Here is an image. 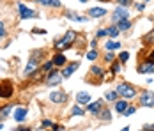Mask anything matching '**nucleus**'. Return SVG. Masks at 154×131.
Returning <instances> with one entry per match:
<instances>
[{"label": "nucleus", "instance_id": "32", "mask_svg": "<svg viewBox=\"0 0 154 131\" xmlns=\"http://www.w3.org/2000/svg\"><path fill=\"white\" fill-rule=\"evenodd\" d=\"M135 112H137V106H131V104H129V106L126 108V112H124L122 115H124V117H129V115H133Z\"/></svg>", "mask_w": 154, "mask_h": 131}, {"label": "nucleus", "instance_id": "20", "mask_svg": "<svg viewBox=\"0 0 154 131\" xmlns=\"http://www.w3.org/2000/svg\"><path fill=\"white\" fill-rule=\"evenodd\" d=\"M106 34H108V37H110V39H115L121 32H119V29H117V25H110V27L106 29Z\"/></svg>", "mask_w": 154, "mask_h": 131}, {"label": "nucleus", "instance_id": "26", "mask_svg": "<svg viewBox=\"0 0 154 131\" xmlns=\"http://www.w3.org/2000/svg\"><path fill=\"white\" fill-rule=\"evenodd\" d=\"M121 66H122V64H121L119 60H113V62H112V67H110V73L112 74L121 73Z\"/></svg>", "mask_w": 154, "mask_h": 131}, {"label": "nucleus", "instance_id": "38", "mask_svg": "<svg viewBox=\"0 0 154 131\" xmlns=\"http://www.w3.org/2000/svg\"><path fill=\"white\" fill-rule=\"evenodd\" d=\"M0 37H5V29H4V21H0Z\"/></svg>", "mask_w": 154, "mask_h": 131}, {"label": "nucleus", "instance_id": "48", "mask_svg": "<svg viewBox=\"0 0 154 131\" xmlns=\"http://www.w3.org/2000/svg\"><path fill=\"white\" fill-rule=\"evenodd\" d=\"M140 131H147V129H145V128H143V129H140Z\"/></svg>", "mask_w": 154, "mask_h": 131}, {"label": "nucleus", "instance_id": "2", "mask_svg": "<svg viewBox=\"0 0 154 131\" xmlns=\"http://www.w3.org/2000/svg\"><path fill=\"white\" fill-rule=\"evenodd\" d=\"M115 90H117V94H119V96H121L122 99H133V98H135V96L138 94V90H137V89L133 87L131 83H126V82L119 83Z\"/></svg>", "mask_w": 154, "mask_h": 131}, {"label": "nucleus", "instance_id": "23", "mask_svg": "<svg viewBox=\"0 0 154 131\" xmlns=\"http://www.w3.org/2000/svg\"><path fill=\"white\" fill-rule=\"evenodd\" d=\"M105 48H106V51H113V50H119L121 48V43H117V41H108L106 44H105Z\"/></svg>", "mask_w": 154, "mask_h": 131}, {"label": "nucleus", "instance_id": "30", "mask_svg": "<svg viewBox=\"0 0 154 131\" xmlns=\"http://www.w3.org/2000/svg\"><path fill=\"white\" fill-rule=\"evenodd\" d=\"M117 57H119V62H121V64H126V62L129 60V51H121Z\"/></svg>", "mask_w": 154, "mask_h": 131}, {"label": "nucleus", "instance_id": "45", "mask_svg": "<svg viewBox=\"0 0 154 131\" xmlns=\"http://www.w3.org/2000/svg\"><path fill=\"white\" fill-rule=\"evenodd\" d=\"M121 131H129V126H126V128H122Z\"/></svg>", "mask_w": 154, "mask_h": 131}, {"label": "nucleus", "instance_id": "21", "mask_svg": "<svg viewBox=\"0 0 154 131\" xmlns=\"http://www.w3.org/2000/svg\"><path fill=\"white\" fill-rule=\"evenodd\" d=\"M142 41H143V44H154V29H151L143 37H142Z\"/></svg>", "mask_w": 154, "mask_h": 131}, {"label": "nucleus", "instance_id": "39", "mask_svg": "<svg viewBox=\"0 0 154 131\" xmlns=\"http://www.w3.org/2000/svg\"><path fill=\"white\" fill-rule=\"evenodd\" d=\"M137 9H138V11H143V9H145V4H143V2H142V4H137Z\"/></svg>", "mask_w": 154, "mask_h": 131}, {"label": "nucleus", "instance_id": "11", "mask_svg": "<svg viewBox=\"0 0 154 131\" xmlns=\"http://www.w3.org/2000/svg\"><path fill=\"white\" fill-rule=\"evenodd\" d=\"M101 110H103V101H101V99H97V101L89 103V104H87V112H89V114L99 115V112H101Z\"/></svg>", "mask_w": 154, "mask_h": 131}, {"label": "nucleus", "instance_id": "3", "mask_svg": "<svg viewBox=\"0 0 154 131\" xmlns=\"http://www.w3.org/2000/svg\"><path fill=\"white\" fill-rule=\"evenodd\" d=\"M122 20H129V13H128V7H122V5H117L112 13V23L117 25L119 21Z\"/></svg>", "mask_w": 154, "mask_h": 131}, {"label": "nucleus", "instance_id": "31", "mask_svg": "<svg viewBox=\"0 0 154 131\" xmlns=\"http://www.w3.org/2000/svg\"><path fill=\"white\" fill-rule=\"evenodd\" d=\"M51 67H53V60H48V62H45V64H43L41 71H43V73H50V71H51Z\"/></svg>", "mask_w": 154, "mask_h": 131}, {"label": "nucleus", "instance_id": "24", "mask_svg": "<svg viewBox=\"0 0 154 131\" xmlns=\"http://www.w3.org/2000/svg\"><path fill=\"white\" fill-rule=\"evenodd\" d=\"M105 98H106V101H110V103L113 101L115 103L117 101V98H119V94H117V90H108L106 94H105Z\"/></svg>", "mask_w": 154, "mask_h": 131}, {"label": "nucleus", "instance_id": "35", "mask_svg": "<svg viewBox=\"0 0 154 131\" xmlns=\"http://www.w3.org/2000/svg\"><path fill=\"white\" fill-rule=\"evenodd\" d=\"M108 34H106V29H101V30H97L96 32V39H99V37H106Z\"/></svg>", "mask_w": 154, "mask_h": 131}, {"label": "nucleus", "instance_id": "27", "mask_svg": "<svg viewBox=\"0 0 154 131\" xmlns=\"http://www.w3.org/2000/svg\"><path fill=\"white\" fill-rule=\"evenodd\" d=\"M91 73H92L94 76H97V78H103V76H105V71H103L99 66H92V67H91Z\"/></svg>", "mask_w": 154, "mask_h": 131}, {"label": "nucleus", "instance_id": "41", "mask_svg": "<svg viewBox=\"0 0 154 131\" xmlns=\"http://www.w3.org/2000/svg\"><path fill=\"white\" fill-rule=\"evenodd\" d=\"M145 129H147V131H154V124H147V126H145Z\"/></svg>", "mask_w": 154, "mask_h": 131}, {"label": "nucleus", "instance_id": "34", "mask_svg": "<svg viewBox=\"0 0 154 131\" xmlns=\"http://www.w3.org/2000/svg\"><path fill=\"white\" fill-rule=\"evenodd\" d=\"M115 57H117V55H115L113 51H106V55H105V60H106V62H110V64H112V62L115 60Z\"/></svg>", "mask_w": 154, "mask_h": 131}, {"label": "nucleus", "instance_id": "14", "mask_svg": "<svg viewBox=\"0 0 154 131\" xmlns=\"http://www.w3.org/2000/svg\"><path fill=\"white\" fill-rule=\"evenodd\" d=\"M76 103L82 106H87L91 103V94L89 92H78L76 94Z\"/></svg>", "mask_w": 154, "mask_h": 131}, {"label": "nucleus", "instance_id": "29", "mask_svg": "<svg viewBox=\"0 0 154 131\" xmlns=\"http://www.w3.org/2000/svg\"><path fill=\"white\" fill-rule=\"evenodd\" d=\"M9 112H13V106H11V104H7V106L0 108V119H5V117L9 115Z\"/></svg>", "mask_w": 154, "mask_h": 131}, {"label": "nucleus", "instance_id": "25", "mask_svg": "<svg viewBox=\"0 0 154 131\" xmlns=\"http://www.w3.org/2000/svg\"><path fill=\"white\" fill-rule=\"evenodd\" d=\"M83 114H85V110H83V108H82V104H75V106H73V108H71V115H83Z\"/></svg>", "mask_w": 154, "mask_h": 131}, {"label": "nucleus", "instance_id": "22", "mask_svg": "<svg viewBox=\"0 0 154 131\" xmlns=\"http://www.w3.org/2000/svg\"><path fill=\"white\" fill-rule=\"evenodd\" d=\"M117 29H119V32H126V30L131 29V21L129 20H122V21H119L117 23Z\"/></svg>", "mask_w": 154, "mask_h": 131}, {"label": "nucleus", "instance_id": "4", "mask_svg": "<svg viewBox=\"0 0 154 131\" xmlns=\"http://www.w3.org/2000/svg\"><path fill=\"white\" fill-rule=\"evenodd\" d=\"M62 73L60 71H57V69H51L50 73H48L46 76V85L48 87H55V85H60V82H62Z\"/></svg>", "mask_w": 154, "mask_h": 131}, {"label": "nucleus", "instance_id": "43", "mask_svg": "<svg viewBox=\"0 0 154 131\" xmlns=\"http://www.w3.org/2000/svg\"><path fill=\"white\" fill-rule=\"evenodd\" d=\"M96 46H97V39H96V41H92V43H91V48H92V50H96Z\"/></svg>", "mask_w": 154, "mask_h": 131}, {"label": "nucleus", "instance_id": "8", "mask_svg": "<svg viewBox=\"0 0 154 131\" xmlns=\"http://www.w3.org/2000/svg\"><path fill=\"white\" fill-rule=\"evenodd\" d=\"M66 99H67V94L62 90H55L50 94V101L55 103V104H62V103H66Z\"/></svg>", "mask_w": 154, "mask_h": 131}, {"label": "nucleus", "instance_id": "44", "mask_svg": "<svg viewBox=\"0 0 154 131\" xmlns=\"http://www.w3.org/2000/svg\"><path fill=\"white\" fill-rule=\"evenodd\" d=\"M18 131H32V129H29V128H20Z\"/></svg>", "mask_w": 154, "mask_h": 131}, {"label": "nucleus", "instance_id": "33", "mask_svg": "<svg viewBox=\"0 0 154 131\" xmlns=\"http://www.w3.org/2000/svg\"><path fill=\"white\" fill-rule=\"evenodd\" d=\"M97 57H99V53H97V50H91V51L87 53V58H89V60H96Z\"/></svg>", "mask_w": 154, "mask_h": 131}, {"label": "nucleus", "instance_id": "1", "mask_svg": "<svg viewBox=\"0 0 154 131\" xmlns=\"http://www.w3.org/2000/svg\"><path fill=\"white\" fill-rule=\"evenodd\" d=\"M76 32L75 30H67L64 36H62L60 39H57L55 41V50H59V51H64V50H67L69 46H73L75 41H76Z\"/></svg>", "mask_w": 154, "mask_h": 131}, {"label": "nucleus", "instance_id": "17", "mask_svg": "<svg viewBox=\"0 0 154 131\" xmlns=\"http://www.w3.org/2000/svg\"><path fill=\"white\" fill-rule=\"evenodd\" d=\"M53 60V66L55 67H62V66H66V62H67V58L64 53H55V57L51 58Z\"/></svg>", "mask_w": 154, "mask_h": 131}, {"label": "nucleus", "instance_id": "12", "mask_svg": "<svg viewBox=\"0 0 154 131\" xmlns=\"http://www.w3.org/2000/svg\"><path fill=\"white\" fill-rule=\"evenodd\" d=\"M11 96H13V85H11L9 82L2 83V85H0V98H2V99H7V98H11Z\"/></svg>", "mask_w": 154, "mask_h": 131}, {"label": "nucleus", "instance_id": "36", "mask_svg": "<svg viewBox=\"0 0 154 131\" xmlns=\"http://www.w3.org/2000/svg\"><path fill=\"white\" fill-rule=\"evenodd\" d=\"M115 2H117L119 5H122V7H128V5L131 4V0H115Z\"/></svg>", "mask_w": 154, "mask_h": 131}, {"label": "nucleus", "instance_id": "37", "mask_svg": "<svg viewBox=\"0 0 154 131\" xmlns=\"http://www.w3.org/2000/svg\"><path fill=\"white\" fill-rule=\"evenodd\" d=\"M41 126H43V128H50V126H53V122H51V120H48V119H45V120L41 122Z\"/></svg>", "mask_w": 154, "mask_h": 131}, {"label": "nucleus", "instance_id": "6", "mask_svg": "<svg viewBox=\"0 0 154 131\" xmlns=\"http://www.w3.org/2000/svg\"><path fill=\"white\" fill-rule=\"evenodd\" d=\"M37 71H39V60L37 57H32L25 66V76H34Z\"/></svg>", "mask_w": 154, "mask_h": 131}, {"label": "nucleus", "instance_id": "15", "mask_svg": "<svg viewBox=\"0 0 154 131\" xmlns=\"http://www.w3.org/2000/svg\"><path fill=\"white\" fill-rule=\"evenodd\" d=\"M87 14H89V18H103V16L106 14V9H103V7H92V9L87 11Z\"/></svg>", "mask_w": 154, "mask_h": 131}, {"label": "nucleus", "instance_id": "18", "mask_svg": "<svg viewBox=\"0 0 154 131\" xmlns=\"http://www.w3.org/2000/svg\"><path fill=\"white\" fill-rule=\"evenodd\" d=\"M128 106H129V101L128 99H117L115 101V112L117 114H124Z\"/></svg>", "mask_w": 154, "mask_h": 131}, {"label": "nucleus", "instance_id": "46", "mask_svg": "<svg viewBox=\"0 0 154 131\" xmlns=\"http://www.w3.org/2000/svg\"><path fill=\"white\" fill-rule=\"evenodd\" d=\"M78 2H82V4H85V2H89V0H78Z\"/></svg>", "mask_w": 154, "mask_h": 131}, {"label": "nucleus", "instance_id": "28", "mask_svg": "<svg viewBox=\"0 0 154 131\" xmlns=\"http://www.w3.org/2000/svg\"><path fill=\"white\" fill-rule=\"evenodd\" d=\"M97 117H99L101 120H112V114H110V110H105V108L99 112V115Z\"/></svg>", "mask_w": 154, "mask_h": 131}, {"label": "nucleus", "instance_id": "10", "mask_svg": "<svg viewBox=\"0 0 154 131\" xmlns=\"http://www.w3.org/2000/svg\"><path fill=\"white\" fill-rule=\"evenodd\" d=\"M27 115H29V110L25 108V106H18L14 110V114H13V117H14L16 122H23V120H27Z\"/></svg>", "mask_w": 154, "mask_h": 131}, {"label": "nucleus", "instance_id": "5", "mask_svg": "<svg viewBox=\"0 0 154 131\" xmlns=\"http://www.w3.org/2000/svg\"><path fill=\"white\" fill-rule=\"evenodd\" d=\"M140 106H147V108H152L154 106V92L152 90L140 92Z\"/></svg>", "mask_w": 154, "mask_h": 131}, {"label": "nucleus", "instance_id": "49", "mask_svg": "<svg viewBox=\"0 0 154 131\" xmlns=\"http://www.w3.org/2000/svg\"><path fill=\"white\" fill-rule=\"evenodd\" d=\"M101 2H108V0H101Z\"/></svg>", "mask_w": 154, "mask_h": 131}, {"label": "nucleus", "instance_id": "7", "mask_svg": "<svg viewBox=\"0 0 154 131\" xmlns=\"http://www.w3.org/2000/svg\"><path fill=\"white\" fill-rule=\"evenodd\" d=\"M18 9H20V18H21V20H30V18H37V13H35L34 9H29V7H25L23 4H20V5H18Z\"/></svg>", "mask_w": 154, "mask_h": 131}, {"label": "nucleus", "instance_id": "47", "mask_svg": "<svg viewBox=\"0 0 154 131\" xmlns=\"http://www.w3.org/2000/svg\"><path fill=\"white\" fill-rule=\"evenodd\" d=\"M147 2H152V0H143V4H147Z\"/></svg>", "mask_w": 154, "mask_h": 131}, {"label": "nucleus", "instance_id": "42", "mask_svg": "<svg viewBox=\"0 0 154 131\" xmlns=\"http://www.w3.org/2000/svg\"><path fill=\"white\" fill-rule=\"evenodd\" d=\"M147 60H151V62H154V51H151V53H149V57H147Z\"/></svg>", "mask_w": 154, "mask_h": 131}, {"label": "nucleus", "instance_id": "16", "mask_svg": "<svg viewBox=\"0 0 154 131\" xmlns=\"http://www.w3.org/2000/svg\"><path fill=\"white\" fill-rule=\"evenodd\" d=\"M66 18H67V20H71V21H78V23L87 21V18H85V16H80L78 13H75V11H67V13H66Z\"/></svg>", "mask_w": 154, "mask_h": 131}, {"label": "nucleus", "instance_id": "40", "mask_svg": "<svg viewBox=\"0 0 154 131\" xmlns=\"http://www.w3.org/2000/svg\"><path fill=\"white\" fill-rule=\"evenodd\" d=\"M51 131H66V129H64L62 126H55V124H53V129Z\"/></svg>", "mask_w": 154, "mask_h": 131}, {"label": "nucleus", "instance_id": "19", "mask_svg": "<svg viewBox=\"0 0 154 131\" xmlns=\"http://www.w3.org/2000/svg\"><path fill=\"white\" fill-rule=\"evenodd\" d=\"M41 5H45V7H60L62 2L60 0H37Z\"/></svg>", "mask_w": 154, "mask_h": 131}, {"label": "nucleus", "instance_id": "9", "mask_svg": "<svg viewBox=\"0 0 154 131\" xmlns=\"http://www.w3.org/2000/svg\"><path fill=\"white\" fill-rule=\"evenodd\" d=\"M138 73L140 74H154V62L145 60V62L138 64Z\"/></svg>", "mask_w": 154, "mask_h": 131}, {"label": "nucleus", "instance_id": "13", "mask_svg": "<svg viewBox=\"0 0 154 131\" xmlns=\"http://www.w3.org/2000/svg\"><path fill=\"white\" fill-rule=\"evenodd\" d=\"M78 67H80V62H73V64H69V66H66L64 69H62L60 73L64 78H69V76H73V73L76 71Z\"/></svg>", "mask_w": 154, "mask_h": 131}]
</instances>
